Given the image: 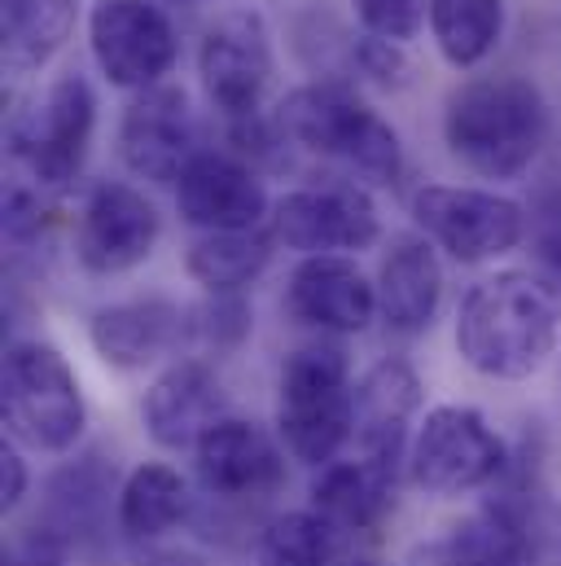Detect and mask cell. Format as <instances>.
Listing matches in <instances>:
<instances>
[{
    "instance_id": "cell-10",
    "label": "cell",
    "mask_w": 561,
    "mask_h": 566,
    "mask_svg": "<svg viewBox=\"0 0 561 566\" xmlns=\"http://www.w3.org/2000/svg\"><path fill=\"white\" fill-rule=\"evenodd\" d=\"M88 49L106 84L124 93L162 84L180 57L176 27L154 0H97L88 13Z\"/></svg>"
},
{
    "instance_id": "cell-32",
    "label": "cell",
    "mask_w": 561,
    "mask_h": 566,
    "mask_svg": "<svg viewBox=\"0 0 561 566\" xmlns=\"http://www.w3.org/2000/svg\"><path fill=\"white\" fill-rule=\"evenodd\" d=\"M44 189H35L31 180L22 185V180H13L9 185V193H4V233H9V242H31V238H40L44 233V198H40Z\"/></svg>"
},
{
    "instance_id": "cell-22",
    "label": "cell",
    "mask_w": 561,
    "mask_h": 566,
    "mask_svg": "<svg viewBox=\"0 0 561 566\" xmlns=\"http://www.w3.org/2000/svg\"><path fill=\"white\" fill-rule=\"evenodd\" d=\"M400 474L364 461V457H338L334 465L316 470L311 479V510L338 532V536H373L395 514Z\"/></svg>"
},
{
    "instance_id": "cell-26",
    "label": "cell",
    "mask_w": 561,
    "mask_h": 566,
    "mask_svg": "<svg viewBox=\"0 0 561 566\" xmlns=\"http://www.w3.org/2000/svg\"><path fill=\"white\" fill-rule=\"evenodd\" d=\"M277 238L264 229L246 233H202L184 251V273L202 285L207 294H242L255 285L273 264Z\"/></svg>"
},
{
    "instance_id": "cell-29",
    "label": "cell",
    "mask_w": 561,
    "mask_h": 566,
    "mask_svg": "<svg viewBox=\"0 0 561 566\" xmlns=\"http://www.w3.org/2000/svg\"><path fill=\"white\" fill-rule=\"evenodd\" d=\"M527 207V247L536 255V273L561 294V185L540 180Z\"/></svg>"
},
{
    "instance_id": "cell-9",
    "label": "cell",
    "mask_w": 561,
    "mask_h": 566,
    "mask_svg": "<svg viewBox=\"0 0 561 566\" xmlns=\"http://www.w3.org/2000/svg\"><path fill=\"white\" fill-rule=\"evenodd\" d=\"M273 71V31L260 9H229L202 31L198 80L207 102L229 119V128L264 119Z\"/></svg>"
},
{
    "instance_id": "cell-25",
    "label": "cell",
    "mask_w": 561,
    "mask_h": 566,
    "mask_svg": "<svg viewBox=\"0 0 561 566\" xmlns=\"http://www.w3.org/2000/svg\"><path fill=\"white\" fill-rule=\"evenodd\" d=\"M189 483L176 465L167 461H140L137 470L124 479L119 488V514L115 527L124 532V541H162L167 532H176L189 518Z\"/></svg>"
},
{
    "instance_id": "cell-12",
    "label": "cell",
    "mask_w": 561,
    "mask_h": 566,
    "mask_svg": "<svg viewBox=\"0 0 561 566\" xmlns=\"http://www.w3.org/2000/svg\"><path fill=\"white\" fill-rule=\"evenodd\" d=\"M162 238L158 207L124 180H97L75 216V260L88 277H124L140 269Z\"/></svg>"
},
{
    "instance_id": "cell-17",
    "label": "cell",
    "mask_w": 561,
    "mask_h": 566,
    "mask_svg": "<svg viewBox=\"0 0 561 566\" xmlns=\"http://www.w3.org/2000/svg\"><path fill=\"white\" fill-rule=\"evenodd\" d=\"M184 343H193V312L162 294L106 303L88 316L93 356L119 374L149 369V365L176 356Z\"/></svg>"
},
{
    "instance_id": "cell-14",
    "label": "cell",
    "mask_w": 561,
    "mask_h": 566,
    "mask_svg": "<svg viewBox=\"0 0 561 566\" xmlns=\"http://www.w3.org/2000/svg\"><path fill=\"white\" fill-rule=\"evenodd\" d=\"M198 154V119L184 88L154 84L145 93H133L119 119V158L128 163L133 176L154 185H176Z\"/></svg>"
},
{
    "instance_id": "cell-34",
    "label": "cell",
    "mask_w": 561,
    "mask_h": 566,
    "mask_svg": "<svg viewBox=\"0 0 561 566\" xmlns=\"http://www.w3.org/2000/svg\"><path fill=\"white\" fill-rule=\"evenodd\" d=\"M27 488H31L27 457H22L18 443L9 439V443L0 448V510H4V514H18V505L27 501Z\"/></svg>"
},
{
    "instance_id": "cell-31",
    "label": "cell",
    "mask_w": 561,
    "mask_h": 566,
    "mask_svg": "<svg viewBox=\"0 0 561 566\" xmlns=\"http://www.w3.org/2000/svg\"><path fill=\"white\" fill-rule=\"evenodd\" d=\"M351 13L360 18L364 35L409 44L430 13V0H351Z\"/></svg>"
},
{
    "instance_id": "cell-7",
    "label": "cell",
    "mask_w": 561,
    "mask_h": 566,
    "mask_svg": "<svg viewBox=\"0 0 561 566\" xmlns=\"http://www.w3.org/2000/svg\"><path fill=\"white\" fill-rule=\"evenodd\" d=\"M509 470V448L478 409L434 405L409 448V479L425 496L456 501L491 488Z\"/></svg>"
},
{
    "instance_id": "cell-2",
    "label": "cell",
    "mask_w": 561,
    "mask_h": 566,
    "mask_svg": "<svg viewBox=\"0 0 561 566\" xmlns=\"http://www.w3.org/2000/svg\"><path fill=\"white\" fill-rule=\"evenodd\" d=\"M553 128L549 97L527 75H474L443 102L447 154L483 180H518L544 154Z\"/></svg>"
},
{
    "instance_id": "cell-27",
    "label": "cell",
    "mask_w": 561,
    "mask_h": 566,
    "mask_svg": "<svg viewBox=\"0 0 561 566\" xmlns=\"http://www.w3.org/2000/svg\"><path fill=\"white\" fill-rule=\"evenodd\" d=\"M430 35L447 66H483L505 35V0H430Z\"/></svg>"
},
{
    "instance_id": "cell-1",
    "label": "cell",
    "mask_w": 561,
    "mask_h": 566,
    "mask_svg": "<svg viewBox=\"0 0 561 566\" xmlns=\"http://www.w3.org/2000/svg\"><path fill=\"white\" fill-rule=\"evenodd\" d=\"M452 338L456 356L474 374L491 382H522L558 352L561 294L527 269L491 273L465 290Z\"/></svg>"
},
{
    "instance_id": "cell-37",
    "label": "cell",
    "mask_w": 561,
    "mask_h": 566,
    "mask_svg": "<svg viewBox=\"0 0 561 566\" xmlns=\"http://www.w3.org/2000/svg\"><path fill=\"white\" fill-rule=\"evenodd\" d=\"M171 4H202V0H171Z\"/></svg>"
},
{
    "instance_id": "cell-8",
    "label": "cell",
    "mask_w": 561,
    "mask_h": 566,
    "mask_svg": "<svg viewBox=\"0 0 561 566\" xmlns=\"http://www.w3.org/2000/svg\"><path fill=\"white\" fill-rule=\"evenodd\" d=\"M413 224L456 264H491L527 242V207L474 185H421Z\"/></svg>"
},
{
    "instance_id": "cell-15",
    "label": "cell",
    "mask_w": 561,
    "mask_h": 566,
    "mask_svg": "<svg viewBox=\"0 0 561 566\" xmlns=\"http://www.w3.org/2000/svg\"><path fill=\"white\" fill-rule=\"evenodd\" d=\"M176 207L180 220L202 233H246V229H264L273 198L246 158L224 149H202L176 180Z\"/></svg>"
},
{
    "instance_id": "cell-13",
    "label": "cell",
    "mask_w": 561,
    "mask_h": 566,
    "mask_svg": "<svg viewBox=\"0 0 561 566\" xmlns=\"http://www.w3.org/2000/svg\"><path fill=\"white\" fill-rule=\"evenodd\" d=\"M285 443L268 426L224 418L193 448V470L211 501H268L285 488Z\"/></svg>"
},
{
    "instance_id": "cell-23",
    "label": "cell",
    "mask_w": 561,
    "mask_h": 566,
    "mask_svg": "<svg viewBox=\"0 0 561 566\" xmlns=\"http://www.w3.org/2000/svg\"><path fill=\"white\" fill-rule=\"evenodd\" d=\"M536 549L531 541L496 510L487 505L474 518L452 523L443 536H430L413 545L404 566H531Z\"/></svg>"
},
{
    "instance_id": "cell-6",
    "label": "cell",
    "mask_w": 561,
    "mask_h": 566,
    "mask_svg": "<svg viewBox=\"0 0 561 566\" xmlns=\"http://www.w3.org/2000/svg\"><path fill=\"white\" fill-rule=\"evenodd\" d=\"M93 133H97V93L88 75L66 71L9 119V154L35 189L62 193L80 180Z\"/></svg>"
},
{
    "instance_id": "cell-30",
    "label": "cell",
    "mask_w": 561,
    "mask_h": 566,
    "mask_svg": "<svg viewBox=\"0 0 561 566\" xmlns=\"http://www.w3.org/2000/svg\"><path fill=\"white\" fill-rule=\"evenodd\" d=\"M255 329V312L246 303V294H207L202 307H193V338L215 347V352H233L251 338Z\"/></svg>"
},
{
    "instance_id": "cell-19",
    "label": "cell",
    "mask_w": 561,
    "mask_h": 566,
    "mask_svg": "<svg viewBox=\"0 0 561 566\" xmlns=\"http://www.w3.org/2000/svg\"><path fill=\"white\" fill-rule=\"evenodd\" d=\"M285 312L320 334H364L378 316V285L351 255H307L285 282Z\"/></svg>"
},
{
    "instance_id": "cell-24",
    "label": "cell",
    "mask_w": 561,
    "mask_h": 566,
    "mask_svg": "<svg viewBox=\"0 0 561 566\" xmlns=\"http://www.w3.org/2000/svg\"><path fill=\"white\" fill-rule=\"evenodd\" d=\"M75 0H4L0 4V57L13 80L44 71L75 35Z\"/></svg>"
},
{
    "instance_id": "cell-16",
    "label": "cell",
    "mask_w": 561,
    "mask_h": 566,
    "mask_svg": "<svg viewBox=\"0 0 561 566\" xmlns=\"http://www.w3.org/2000/svg\"><path fill=\"white\" fill-rule=\"evenodd\" d=\"M119 470L102 452H80L44 479L40 527H49L71 554L93 558L110 541V514H119Z\"/></svg>"
},
{
    "instance_id": "cell-36",
    "label": "cell",
    "mask_w": 561,
    "mask_h": 566,
    "mask_svg": "<svg viewBox=\"0 0 561 566\" xmlns=\"http://www.w3.org/2000/svg\"><path fill=\"white\" fill-rule=\"evenodd\" d=\"M334 566H378V563H369V558H338Z\"/></svg>"
},
{
    "instance_id": "cell-4",
    "label": "cell",
    "mask_w": 561,
    "mask_h": 566,
    "mask_svg": "<svg viewBox=\"0 0 561 566\" xmlns=\"http://www.w3.org/2000/svg\"><path fill=\"white\" fill-rule=\"evenodd\" d=\"M277 439L289 461L325 470L356 439V382L338 343H303L277 374Z\"/></svg>"
},
{
    "instance_id": "cell-35",
    "label": "cell",
    "mask_w": 561,
    "mask_h": 566,
    "mask_svg": "<svg viewBox=\"0 0 561 566\" xmlns=\"http://www.w3.org/2000/svg\"><path fill=\"white\" fill-rule=\"evenodd\" d=\"M140 566H207L198 554H189V549H158V554H149Z\"/></svg>"
},
{
    "instance_id": "cell-21",
    "label": "cell",
    "mask_w": 561,
    "mask_h": 566,
    "mask_svg": "<svg viewBox=\"0 0 561 566\" xmlns=\"http://www.w3.org/2000/svg\"><path fill=\"white\" fill-rule=\"evenodd\" d=\"M378 316L387 321V329L395 334H425L438 316V303H443V260H438V247L409 229V233H395L382 251V264H378Z\"/></svg>"
},
{
    "instance_id": "cell-3",
    "label": "cell",
    "mask_w": 561,
    "mask_h": 566,
    "mask_svg": "<svg viewBox=\"0 0 561 566\" xmlns=\"http://www.w3.org/2000/svg\"><path fill=\"white\" fill-rule=\"evenodd\" d=\"M277 128L285 142L351 167L369 185L391 189L404 176L400 133L342 80H320L285 93L277 106Z\"/></svg>"
},
{
    "instance_id": "cell-18",
    "label": "cell",
    "mask_w": 561,
    "mask_h": 566,
    "mask_svg": "<svg viewBox=\"0 0 561 566\" xmlns=\"http://www.w3.org/2000/svg\"><path fill=\"white\" fill-rule=\"evenodd\" d=\"M421 413V378L417 369L400 356L378 360L360 382H356V457L378 461L387 470L409 465L413 448V422Z\"/></svg>"
},
{
    "instance_id": "cell-11",
    "label": "cell",
    "mask_w": 561,
    "mask_h": 566,
    "mask_svg": "<svg viewBox=\"0 0 561 566\" xmlns=\"http://www.w3.org/2000/svg\"><path fill=\"white\" fill-rule=\"evenodd\" d=\"M273 238L285 251L307 255H360L378 247L382 220L360 185H307L273 202Z\"/></svg>"
},
{
    "instance_id": "cell-5",
    "label": "cell",
    "mask_w": 561,
    "mask_h": 566,
    "mask_svg": "<svg viewBox=\"0 0 561 566\" xmlns=\"http://www.w3.org/2000/svg\"><path fill=\"white\" fill-rule=\"evenodd\" d=\"M0 418L13 443L66 457L84 439L88 405L71 360L44 338H13L0 365Z\"/></svg>"
},
{
    "instance_id": "cell-20",
    "label": "cell",
    "mask_w": 561,
    "mask_h": 566,
    "mask_svg": "<svg viewBox=\"0 0 561 566\" xmlns=\"http://www.w3.org/2000/svg\"><path fill=\"white\" fill-rule=\"evenodd\" d=\"M224 418H229L224 382L207 360H193V356L167 365L140 400L145 434L167 452H184V448L193 452L202 434Z\"/></svg>"
},
{
    "instance_id": "cell-28",
    "label": "cell",
    "mask_w": 561,
    "mask_h": 566,
    "mask_svg": "<svg viewBox=\"0 0 561 566\" xmlns=\"http://www.w3.org/2000/svg\"><path fill=\"white\" fill-rule=\"evenodd\" d=\"M338 563V532L307 505L268 518L260 532V566H334Z\"/></svg>"
},
{
    "instance_id": "cell-33",
    "label": "cell",
    "mask_w": 561,
    "mask_h": 566,
    "mask_svg": "<svg viewBox=\"0 0 561 566\" xmlns=\"http://www.w3.org/2000/svg\"><path fill=\"white\" fill-rule=\"evenodd\" d=\"M66 558H71V549L49 532V527H27L13 545H9V558H4V566H66Z\"/></svg>"
}]
</instances>
